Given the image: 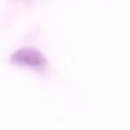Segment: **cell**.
<instances>
[{
    "label": "cell",
    "instance_id": "6da1fadb",
    "mask_svg": "<svg viewBox=\"0 0 130 130\" xmlns=\"http://www.w3.org/2000/svg\"><path fill=\"white\" fill-rule=\"evenodd\" d=\"M11 61L18 66L26 67L34 70H42L45 68L47 60L38 51L25 47L16 51L11 57Z\"/></svg>",
    "mask_w": 130,
    "mask_h": 130
}]
</instances>
